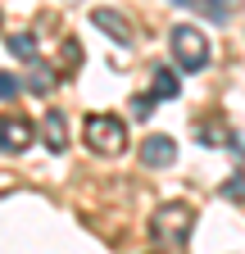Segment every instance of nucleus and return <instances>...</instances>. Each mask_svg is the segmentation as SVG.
Returning <instances> with one entry per match:
<instances>
[{
	"label": "nucleus",
	"mask_w": 245,
	"mask_h": 254,
	"mask_svg": "<svg viewBox=\"0 0 245 254\" xmlns=\"http://www.w3.org/2000/svg\"><path fill=\"white\" fill-rule=\"evenodd\" d=\"M132 114L136 118H150V114H155V95H136V100H132Z\"/></svg>",
	"instance_id": "obj_14"
},
{
	"label": "nucleus",
	"mask_w": 245,
	"mask_h": 254,
	"mask_svg": "<svg viewBox=\"0 0 245 254\" xmlns=\"http://www.w3.org/2000/svg\"><path fill=\"white\" fill-rule=\"evenodd\" d=\"M91 23H96L100 32H109V37H114L118 46H132V41H136V32H132V23L122 18L118 9H91Z\"/></svg>",
	"instance_id": "obj_5"
},
{
	"label": "nucleus",
	"mask_w": 245,
	"mask_h": 254,
	"mask_svg": "<svg viewBox=\"0 0 245 254\" xmlns=\"http://www.w3.org/2000/svg\"><path fill=\"white\" fill-rule=\"evenodd\" d=\"M23 91V82H18V73H0V100H14V95Z\"/></svg>",
	"instance_id": "obj_13"
},
{
	"label": "nucleus",
	"mask_w": 245,
	"mask_h": 254,
	"mask_svg": "<svg viewBox=\"0 0 245 254\" xmlns=\"http://www.w3.org/2000/svg\"><path fill=\"white\" fill-rule=\"evenodd\" d=\"M177 91H182L177 68H173V64H159V68H155V91H150V95H155V100H177Z\"/></svg>",
	"instance_id": "obj_8"
},
{
	"label": "nucleus",
	"mask_w": 245,
	"mask_h": 254,
	"mask_svg": "<svg viewBox=\"0 0 245 254\" xmlns=\"http://www.w3.org/2000/svg\"><path fill=\"white\" fill-rule=\"evenodd\" d=\"M73 68H82V46H77V41H64V50H59V68H55V77H59V73H73Z\"/></svg>",
	"instance_id": "obj_10"
},
{
	"label": "nucleus",
	"mask_w": 245,
	"mask_h": 254,
	"mask_svg": "<svg viewBox=\"0 0 245 254\" xmlns=\"http://www.w3.org/2000/svg\"><path fill=\"white\" fill-rule=\"evenodd\" d=\"M32 136H37V127L27 118H18V114L0 118V150H5V154H23L27 145H32Z\"/></svg>",
	"instance_id": "obj_4"
},
{
	"label": "nucleus",
	"mask_w": 245,
	"mask_h": 254,
	"mask_svg": "<svg viewBox=\"0 0 245 254\" xmlns=\"http://www.w3.org/2000/svg\"><path fill=\"white\" fill-rule=\"evenodd\" d=\"M168 46H173V59H177V68H182V73H200L204 64H209V37H204L200 27L177 23V27H173V37H168Z\"/></svg>",
	"instance_id": "obj_3"
},
{
	"label": "nucleus",
	"mask_w": 245,
	"mask_h": 254,
	"mask_svg": "<svg viewBox=\"0 0 245 254\" xmlns=\"http://www.w3.org/2000/svg\"><path fill=\"white\" fill-rule=\"evenodd\" d=\"M9 50H14L18 59H37V46H32L27 32H14V37H9Z\"/></svg>",
	"instance_id": "obj_12"
},
{
	"label": "nucleus",
	"mask_w": 245,
	"mask_h": 254,
	"mask_svg": "<svg viewBox=\"0 0 245 254\" xmlns=\"http://www.w3.org/2000/svg\"><path fill=\"white\" fill-rule=\"evenodd\" d=\"M173 159H177L173 136H145V145H141V164L145 168H168Z\"/></svg>",
	"instance_id": "obj_6"
},
{
	"label": "nucleus",
	"mask_w": 245,
	"mask_h": 254,
	"mask_svg": "<svg viewBox=\"0 0 245 254\" xmlns=\"http://www.w3.org/2000/svg\"><path fill=\"white\" fill-rule=\"evenodd\" d=\"M191 227H195V209L186 200H168V204L155 209V218H150V236H155L159 245H182L191 236Z\"/></svg>",
	"instance_id": "obj_2"
},
{
	"label": "nucleus",
	"mask_w": 245,
	"mask_h": 254,
	"mask_svg": "<svg viewBox=\"0 0 245 254\" xmlns=\"http://www.w3.org/2000/svg\"><path fill=\"white\" fill-rule=\"evenodd\" d=\"M177 5H186L195 14H204L209 23H227V0H177Z\"/></svg>",
	"instance_id": "obj_9"
},
{
	"label": "nucleus",
	"mask_w": 245,
	"mask_h": 254,
	"mask_svg": "<svg viewBox=\"0 0 245 254\" xmlns=\"http://www.w3.org/2000/svg\"><path fill=\"white\" fill-rule=\"evenodd\" d=\"M227 195H232V200H241V195H245V186H241V177H232V182H227Z\"/></svg>",
	"instance_id": "obj_15"
},
{
	"label": "nucleus",
	"mask_w": 245,
	"mask_h": 254,
	"mask_svg": "<svg viewBox=\"0 0 245 254\" xmlns=\"http://www.w3.org/2000/svg\"><path fill=\"white\" fill-rule=\"evenodd\" d=\"M41 136H46V150L64 154V150H68V118L59 114V109H50V114L41 118Z\"/></svg>",
	"instance_id": "obj_7"
},
{
	"label": "nucleus",
	"mask_w": 245,
	"mask_h": 254,
	"mask_svg": "<svg viewBox=\"0 0 245 254\" xmlns=\"http://www.w3.org/2000/svg\"><path fill=\"white\" fill-rule=\"evenodd\" d=\"M27 91H37V95H50L55 91V68H50V64H41V68L27 77Z\"/></svg>",
	"instance_id": "obj_11"
},
{
	"label": "nucleus",
	"mask_w": 245,
	"mask_h": 254,
	"mask_svg": "<svg viewBox=\"0 0 245 254\" xmlns=\"http://www.w3.org/2000/svg\"><path fill=\"white\" fill-rule=\"evenodd\" d=\"M82 136H86V150H96L105 159H118L127 150V123L114 118V114H86Z\"/></svg>",
	"instance_id": "obj_1"
}]
</instances>
